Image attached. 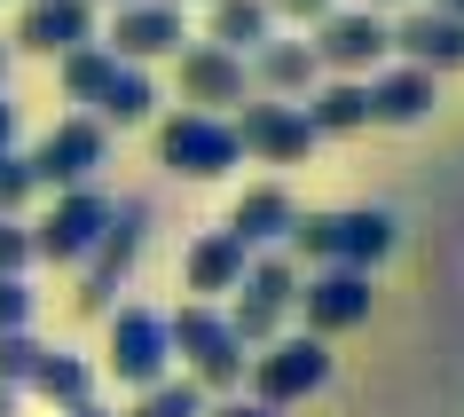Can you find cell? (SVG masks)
I'll return each mask as SVG.
<instances>
[{"label":"cell","mask_w":464,"mask_h":417,"mask_svg":"<svg viewBox=\"0 0 464 417\" xmlns=\"http://www.w3.org/2000/svg\"><path fill=\"white\" fill-rule=\"evenodd\" d=\"M205 417H284V410H260L252 393H228V402H205Z\"/></svg>","instance_id":"32"},{"label":"cell","mask_w":464,"mask_h":417,"mask_svg":"<svg viewBox=\"0 0 464 417\" xmlns=\"http://www.w3.org/2000/svg\"><path fill=\"white\" fill-rule=\"evenodd\" d=\"M228 126H237V150H245V158H260V166H299V158L323 142L315 119H307L299 102H245Z\"/></svg>","instance_id":"12"},{"label":"cell","mask_w":464,"mask_h":417,"mask_svg":"<svg viewBox=\"0 0 464 417\" xmlns=\"http://www.w3.org/2000/svg\"><path fill=\"white\" fill-rule=\"evenodd\" d=\"M126 417H205V386L197 378H158L150 393H134Z\"/></svg>","instance_id":"26"},{"label":"cell","mask_w":464,"mask_h":417,"mask_svg":"<svg viewBox=\"0 0 464 417\" xmlns=\"http://www.w3.org/2000/svg\"><path fill=\"white\" fill-rule=\"evenodd\" d=\"M393 55L440 79V72H457V63H464V24H457V16H440V8H401V24H393Z\"/></svg>","instance_id":"18"},{"label":"cell","mask_w":464,"mask_h":417,"mask_svg":"<svg viewBox=\"0 0 464 417\" xmlns=\"http://www.w3.org/2000/svg\"><path fill=\"white\" fill-rule=\"evenodd\" d=\"M205 40L228 48V55H252L260 40H276L268 0H205Z\"/></svg>","instance_id":"21"},{"label":"cell","mask_w":464,"mask_h":417,"mask_svg":"<svg viewBox=\"0 0 464 417\" xmlns=\"http://www.w3.org/2000/svg\"><path fill=\"white\" fill-rule=\"evenodd\" d=\"M346 8H410V0H346Z\"/></svg>","instance_id":"36"},{"label":"cell","mask_w":464,"mask_h":417,"mask_svg":"<svg viewBox=\"0 0 464 417\" xmlns=\"http://www.w3.org/2000/svg\"><path fill=\"white\" fill-rule=\"evenodd\" d=\"M0 79H8V40H0Z\"/></svg>","instance_id":"39"},{"label":"cell","mask_w":464,"mask_h":417,"mask_svg":"<svg viewBox=\"0 0 464 417\" xmlns=\"http://www.w3.org/2000/svg\"><path fill=\"white\" fill-rule=\"evenodd\" d=\"M166 8H189V0H166Z\"/></svg>","instance_id":"40"},{"label":"cell","mask_w":464,"mask_h":417,"mask_svg":"<svg viewBox=\"0 0 464 417\" xmlns=\"http://www.w3.org/2000/svg\"><path fill=\"white\" fill-rule=\"evenodd\" d=\"M425 8H440V16H457V24H464V0H425Z\"/></svg>","instance_id":"34"},{"label":"cell","mask_w":464,"mask_h":417,"mask_svg":"<svg viewBox=\"0 0 464 417\" xmlns=\"http://www.w3.org/2000/svg\"><path fill=\"white\" fill-rule=\"evenodd\" d=\"M245 72H252V87H268L276 102L284 95H315L323 87V63H315L307 40H260V48L245 55Z\"/></svg>","instance_id":"19"},{"label":"cell","mask_w":464,"mask_h":417,"mask_svg":"<svg viewBox=\"0 0 464 417\" xmlns=\"http://www.w3.org/2000/svg\"><path fill=\"white\" fill-rule=\"evenodd\" d=\"M299 111L315 119V134H354V126H370V87L362 79H323Z\"/></svg>","instance_id":"23"},{"label":"cell","mask_w":464,"mask_h":417,"mask_svg":"<svg viewBox=\"0 0 464 417\" xmlns=\"http://www.w3.org/2000/svg\"><path fill=\"white\" fill-rule=\"evenodd\" d=\"M166 331H173V354L189 363V378L205 386V402L245 393L252 354H245V339L228 331V307H205V299H189V307H173V315H166Z\"/></svg>","instance_id":"2"},{"label":"cell","mask_w":464,"mask_h":417,"mask_svg":"<svg viewBox=\"0 0 464 417\" xmlns=\"http://www.w3.org/2000/svg\"><path fill=\"white\" fill-rule=\"evenodd\" d=\"M32 307H40V292L24 276H0V331H32Z\"/></svg>","instance_id":"29"},{"label":"cell","mask_w":464,"mask_h":417,"mask_svg":"<svg viewBox=\"0 0 464 417\" xmlns=\"http://www.w3.org/2000/svg\"><path fill=\"white\" fill-rule=\"evenodd\" d=\"M393 237H401V228H393L386 205H346V213H299L284 252H292V260H315V268H362L370 276L393 252Z\"/></svg>","instance_id":"1"},{"label":"cell","mask_w":464,"mask_h":417,"mask_svg":"<svg viewBox=\"0 0 464 417\" xmlns=\"http://www.w3.org/2000/svg\"><path fill=\"white\" fill-rule=\"evenodd\" d=\"M55 79H63V102H87V111H95V102H102V87L119 79V55L102 48V40H87V48L55 55Z\"/></svg>","instance_id":"24"},{"label":"cell","mask_w":464,"mask_h":417,"mask_svg":"<svg viewBox=\"0 0 464 417\" xmlns=\"http://www.w3.org/2000/svg\"><path fill=\"white\" fill-rule=\"evenodd\" d=\"M111 378L134 393H150L158 378H173V331L158 307H111Z\"/></svg>","instance_id":"9"},{"label":"cell","mask_w":464,"mask_h":417,"mask_svg":"<svg viewBox=\"0 0 464 417\" xmlns=\"http://www.w3.org/2000/svg\"><path fill=\"white\" fill-rule=\"evenodd\" d=\"M150 111H158L150 72H142V63H119V79H111V87H102V102H95V119H102V126H142Z\"/></svg>","instance_id":"25"},{"label":"cell","mask_w":464,"mask_h":417,"mask_svg":"<svg viewBox=\"0 0 464 417\" xmlns=\"http://www.w3.org/2000/svg\"><path fill=\"white\" fill-rule=\"evenodd\" d=\"M331 8H339V0H268V16H292V24H307V32H315Z\"/></svg>","instance_id":"31"},{"label":"cell","mask_w":464,"mask_h":417,"mask_svg":"<svg viewBox=\"0 0 464 417\" xmlns=\"http://www.w3.org/2000/svg\"><path fill=\"white\" fill-rule=\"evenodd\" d=\"M63 417H111V410H102V402H79V410H63Z\"/></svg>","instance_id":"35"},{"label":"cell","mask_w":464,"mask_h":417,"mask_svg":"<svg viewBox=\"0 0 464 417\" xmlns=\"http://www.w3.org/2000/svg\"><path fill=\"white\" fill-rule=\"evenodd\" d=\"M95 8H134V0H95Z\"/></svg>","instance_id":"38"},{"label":"cell","mask_w":464,"mask_h":417,"mask_svg":"<svg viewBox=\"0 0 464 417\" xmlns=\"http://www.w3.org/2000/svg\"><path fill=\"white\" fill-rule=\"evenodd\" d=\"M245 268H252V252L228 237V228H205L189 252H181V284H189V299H205V307H220V299L245 284Z\"/></svg>","instance_id":"17"},{"label":"cell","mask_w":464,"mask_h":417,"mask_svg":"<svg viewBox=\"0 0 464 417\" xmlns=\"http://www.w3.org/2000/svg\"><path fill=\"white\" fill-rule=\"evenodd\" d=\"M32 173H40V189H95L102 158H111V126L95 119V111H72V119H55L48 134H40V150H24Z\"/></svg>","instance_id":"6"},{"label":"cell","mask_w":464,"mask_h":417,"mask_svg":"<svg viewBox=\"0 0 464 417\" xmlns=\"http://www.w3.org/2000/svg\"><path fill=\"white\" fill-rule=\"evenodd\" d=\"M40 197V173H32L24 150H0V221H24V205Z\"/></svg>","instance_id":"27"},{"label":"cell","mask_w":464,"mask_h":417,"mask_svg":"<svg viewBox=\"0 0 464 417\" xmlns=\"http://www.w3.org/2000/svg\"><path fill=\"white\" fill-rule=\"evenodd\" d=\"M142 245H150V205L142 197H126V205H111V228H102V245L79 260V315H111L119 307V284H126V268L142 260Z\"/></svg>","instance_id":"5"},{"label":"cell","mask_w":464,"mask_h":417,"mask_svg":"<svg viewBox=\"0 0 464 417\" xmlns=\"http://www.w3.org/2000/svg\"><path fill=\"white\" fill-rule=\"evenodd\" d=\"M24 393H40V402H55V410H79V402H95V363L72 354V346H48Z\"/></svg>","instance_id":"22"},{"label":"cell","mask_w":464,"mask_h":417,"mask_svg":"<svg viewBox=\"0 0 464 417\" xmlns=\"http://www.w3.org/2000/svg\"><path fill=\"white\" fill-rule=\"evenodd\" d=\"M102 228H111V197L102 189H63L48 213L32 221V252L55 260V268H79V260L102 245Z\"/></svg>","instance_id":"11"},{"label":"cell","mask_w":464,"mask_h":417,"mask_svg":"<svg viewBox=\"0 0 464 417\" xmlns=\"http://www.w3.org/2000/svg\"><path fill=\"white\" fill-rule=\"evenodd\" d=\"M32 221H0V276H32Z\"/></svg>","instance_id":"30"},{"label":"cell","mask_w":464,"mask_h":417,"mask_svg":"<svg viewBox=\"0 0 464 417\" xmlns=\"http://www.w3.org/2000/svg\"><path fill=\"white\" fill-rule=\"evenodd\" d=\"M370 126H417L433 111V72H417V63H393V72H370Z\"/></svg>","instance_id":"20"},{"label":"cell","mask_w":464,"mask_h":417,"mask_svg":"<svg viewBox=\"0 0 464 417\" xmlns=\"http://www.w3.org/2000/svg\"><path fill=\"white\" fill-rule=\"evenodd\" d=\"M292 299H299V260H292V252H252L245 284L228 292V331L245 339V354H260L268 339H284Z\"/></svg>","instance_id":"3"},{"label":"cell","mask_w":464,"mask_h":417,"mask_svg":"<svg viewBox=\"0 0 464 417\" xmlns=\"http://www.w3.org/2000/svg\"><path fill=\"white\" fill-rule=\"evenodd\" d=\"M158 166L181 173V181H220L228 166H245V150H237V126H228V119L173 111V119L158 126Z\"/></svg>","instance_id":"7"},{"label":"cell","mask_w":464,"mask_h":417,"mask_svg":"<svg viewBox=\"0 0 464 417\" xmlns=\"http://www.w3.org/2000/svg\"><path fill=\"white\" fill-rule=\"evenodd\" d=\"M292 221H299V205H292V189H276V181H252V189H237V205H228V237L245 252H284L292 245Z\"/></svg>","instance_id":"16"},{"label":"cell","mask_w":464,"mask_h":417,"mask_svg":"<svg viewBox=\"0 0 464 417\" xmlns=\"http://www.w3.org/2000/svg\"><path fill=\"white\" fill-rule=\"evenodd\" d=\"M16 126H24V111H16V95L0 87V150H16Z\"/></svg>","instance_id":"33"},{"label":"cell","mask_w":464,"mask_h":417,"mask_svg":"<svg viewBox=\"0 0 464 417\" xmlns=\"http://www.w3.org/2000/svg\"><path fill=\"white\" fill-rule=\"evenodd\" d=\"M40 354H48V346L32 339V331H0V386L24 393V386H32V370H40Z\"/></svg>","instance_id":"28"},{"label":"cell","mask_w":464,"mask_h":417,"mask_svg":"<svg viewBox=\"0 0 464 417\" xmlns=\"http://www.w3.org/2000/svg\"><path fill=\"white\" fill-rule=\"evenodd\" d=\"M370 276L362 268H315L307 284H299V315H307V339H339V331H354V323H370Z\"/></svg>","instance_id":"13"},{"label":"cell","mask_w":464,"mask_h":417,"mask_svg":"<svg viewBox=\"0 0 464 417\" xmlns=\"http://www.w3.org/2000/svg\"><path fill=\"white\" fill-rule=\"evenodd\" d=\"M87 40H95V0H24V16H16L24 55H72Z\"/></svg>","instance_id":"15"},{"label":"cell","mask_w":464,"mask_h":417,"mask_svg":"<svg viewBox=\"0 0 464 417\" xmlns=\"http://www.w3.org/2000/svg\"><path fill=\"white\" fill-rule=\"evenodd\" d=\"M307 48H315L323 79H370L393 55V24L378 16V8H331Z\"/></svg>","instance_id":"8"},{"label":"cell","mask_w":464,"mask_h":417,"mask_svg":"<svg viewBox=\"0 0 464 417\" xmlns=\"http://www.w3.org/2000/svg\"><path fill=\"white\" fill-rule=\"evenodd\" d=\"M173 79H181V111H205V119H228V111H245V102H252L245 55L213 48V40H189V48L173 55Z\"/></svg>","instance_id":"10"},{"label":"cell","mask_w":464,"mask_h":417,"mask_svg":"<svg viewBox=\"0 0 464 417\" xmlns=\"http://www.w3.org/2000/svg\"><path fill=\"white\" fill-rule=\"evenodd\" d=\"M102 48L119 55V63H158V55L189 48V24H181V8H166V0H134V8L111 16V40Z\"/></svg>","instance_id":"14"},{"label":"cell","mask_w":464,"mask_h":417,"mask_svg":"<svg viewBox=\"0 0 464 417\" xmlns=\"http://www.w3.org/2000/svg\"><path fill=\"white\" fill-rule=\"evenodd\" d=\"M16 402H24V393H8V386H0V417H16Z\"/></svg>","instance_id":"37"},{"label":"cell","mask_w":464,"mask_h":417,"mask_svg":"<svg viewBox=\"0 0 464 417\" xmlns=\"http://www.w3.org/2000/svg\"><path fill=\"white\" fill-rule=\"evenodd\" d=\"M245 386L260 410H292V402H307V393L331 386V339H307V331H284V339H268L260 354H252Z\"/></svg>","instance_id":"4"}]
</instances>
